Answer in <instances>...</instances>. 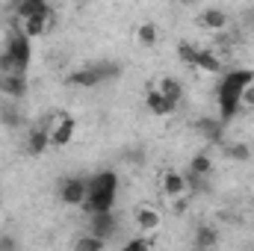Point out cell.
Segmentation results:
<instances>
[{
    "label": "cell",
    "instance_id": "cell-1",
    "mask_svg": "<svg viewBox=\"0 0 254 251\" xmlns=\"http://www.w3.org/2000/svg\"><path fill=\"white\" fill-rule=\"evenodd\" d=\"M254 80V71L249 68H240V71H225L219 86H216V104H219V119L228 122L240 113V98H243V89Z\"/></svg>",
    "mask_w": 254,
    "mask_h": 251
},
{
    "label": "cell",
    "instance_id": "cell-2",
    "mask_svg": "<svg viewBox=\"0 0 254 251\" xmlns=\"http://www.w3.org/2000/svg\"><path fill=\"white\" fill-rule=\"evenodd\" d=\"M116 192H119V178L116 172H98L95 178H89V198H86V210L89 213H110L116 204Z\"/></svg>",
    "mask_w": 254,
    "mask_h": 251
},
{
    "label": "cell",
    "instance_id": "cell-3",
    "mask_svg": "<svg viewBox=\"0 0 254 251\" xmlns=\"http://www.w3.org/2000/svg\"><path fill=\"white\" fill-rule=\"evenodd\" d=\"M3 51H6L15 63H18V68H21V71H27V68H30V60H33V42H30V39H27L18 27L6 36V48H3Z\"/></svg>",
    "mask_w": 254,
    "mask_h": 251
},
{
    "label": "cell",
    "instance_id": "cell-4",
    "mask_svg": "<svg viewBox=\"0 0 254 251\" xmlns=\"http://www.w3.org/2000/svg\"><path fill=\"white\" fill-rule=\"evenodd\" d=\"M60 198L68 207H86V198H89V181L80 178V175H71L60 181Z\"/></svg>",
    "mask_w": 254,
    "mask_h": 251
},
{
    "label": "cell",
    "instance_id": "cell-5",
    "mask_svg": "<svg viewBox=\"0 0 254 251\" xmlns=\"http://www.w3.org/2000/svg\"><path fill=\"white\" fill-rule=\"evenodd\" d=\"M74 133H77V122L71 119V116H57L54 122H51V148H65V145H71V139H74Z\"/></svg>",
    "mask_w": 254,
    "mask_h": 251
},
{
    "label": "cell",
    "instance_id": "cell-6",
    "mask_svg": "<svg viewBox=\"0 0 254 251\" xmlns=\"http://www.w3.org/2000/svg\"><path fill=\"white\" fill-rule=\"evenodd\" d=\"M116 231H119V216L110 210V213H92V219H89V234L92 237H98V240H110V237H116Z\"/></svg>",
    "mask_w": 254,
    "mask_h": 251
},
{
    "label": "cell",
    "instance_id": "cell-7",
    "mask_svg": "<svg viewBox=\"0 0 254 251\" xmlns=\"http://www.w3.org/2000/svg\"><path fill=\"white\" fill-rule=\"evenodd\" d=\"M51 148V122H39V125L30 130V139H27V154L39 157Z\"/></svg>",
    "mask_w": 254,
    "mask_h": 251
},
{
    "label": "cell",
    "instance_id": "cell-8",
    "mask_svg": "<svg viewBox=\"0 0 254 251\" xmlns=\"http://www.w3.org/2000/svg\"><path fill=\"white\" fill-rule=\"evenodd\" d=\"M160 189H163V195H166L169 201H175V198H181V195H190V192H187V178H184L181 172H175V169L163 172Z\"/></svg>",
    "mask_w": 254,
    "mask_h": 251
},
{
    "label": "cell",
    "instance_id": "cell-9",
    "mask_svg": "<svg viewBox=\"0 0 254 251\" xmlns=\"http://www.w3.org/2000/svg\"><path fill=\"white\" fill-rule=\"evenodd\" d=\"M198 24H201L204 30L222 33V30L228 27V12H225V9H219V6H207V9H201V15H198Z\"/></svg>",
    "mask_w": 254,
    "mask_h": 251
},
{
    "label": "cell",
    "instance_id": "cell-10",
    "mask_svg": "<svg viewBox=\"0 0 254 251\" xmlns=\"http://www.w3.org/2000/svg\"><path fill=\"white\" fill-rule=\"evenodd\" d=\"M195 130H198L207 142H216V145L225 142V122H222V119H198V122H195Z\"/></svg>",
    "mask_w": 254,
    "mask_h": 251
},
{
    "label": "cell",
    "instance_id": "cell-11",
    "mask_svg": "<svg viewBox=\"0 0 254 251\" xmlns=\"http://www.w3.org/2000/svg\"><path fill=\"white\" fill-rule=\"evenodd\" d=\"M216 246H219V228L210 225V222L198 225V228H195V249L210 251V249H216Z\"/></svg>",
    "mask_w": 254,
    "mask_h": 251
},
{
    "label": "cell",
    "instance_id": "cell-12",
    "mask_svg": "<svg viewBox=\"0 0 254 251\" xmlns=\"http://www.w3.org/2000/svg\"><path fill=\"white\" fill-rule=\"evenodd\" d=\"M51 21H54V15H42V18H27V21H21L18 24V30L33 42V39H39V36H45L48 30H51Z\"/></svg>",
    "mask_w": 254,
    "mask_h": 251
},
{
    "label": "cell",
    "instance_id": "cell-13",
    "mask_svg": "<svg viewBox=\"0 0 254 251\" xmlns=\"http://www.w3.org/2000/svg\"><path fill=\"white\" fill-rule=\"evenodd\" d=\"M160 213L154 210V207H139L136 210V228L142 231V234H154L157 228H160Z\"/></svg>",
    "mask_w": 254,
    "mask_h": 251
},
{
    "label": "cell",
    "instance_id": "cell-14",
    "mask_svg": "<svg viewBox=\"0 0 254 251\" xmlns=\"http://www.w3.org/2000/svg\"><path fill=\"white\" fill-rule=\"evenodd\" d=\"M0 92L6 98H24V92H27L24 74H6V77H0Z\"/></svg>",
    "mask_w": 254,
    "mask_h": 251
},
{
    "label": "cell",
    "instance_id": "cell-15",
    "mask_svg": "<svg viewBox=\"0 0 254 251\" xmlns=\"http://www.w3.org/2000/svg\"><path fill=\"white\" fill-rule=\"evenodd\" d=\"M18 21H27V18H42V15H51V6L45 0H24L18 3Z\"/></svg>",
    "mask_w": 254,
    "mask_h": 251
},
{
    "label": "cell",
    "instance_id": "cell-16",
    "mask_svg": "<svg viewBox=\"0 0 254 251\" xmlns=\"http://www.w3.org/2000/svg\"><path fill=\"white\" fill-rule=\"evenodd\" d=\"M157 92H160L172 107H175V104L184 98V83H181V80H175V77H163V80H160V86H157Z\"/></svg>",
    "mask_w": 254,
    "mask_h": 251
},
{
    "label": "cell",
    "instance_id": "cell-17",
    "mask_svg": "<svg viewBox=\"0 0 254 251\" xmlns=\"http://www.w3.org/2000/svg\"><path fill=\"white\" fill-rule=\"evenodd\" d=\"M195 68L198 71H204V74H222L225 71V65H222V60L213 54V51H198V60H195Z\"/></svg>",
    "mask_w": 254,
    "mask_h": 251
},
{
    "label": "cell",
    "instance_id": "cell-18",
    "mask_svg": "<svg viewBox=\"0 0 254 251\" xmlns=\"http://www.w3.org/2000/svg\"><path fill=\"white\" fill-rule=\"evenodd\" d=\"M157 39H160V33H157V24L154 21H142L136 27V45L139 48H154Z\"/></svg>",
    "mask_w": 254,
    "mask_h": 251
},
{
    "label": "cell",
    "instance_id": "cell-19",
    "mask_svg": "<svg viewBox=\"0 0 254 251\" xmlns=\"http://www.w3.org/2000/svg\"><path fill=\"white\" fill-rule=\"evenodd\" d=\"M68 83H71V86H80V89H92V86H98L101 80H98V74L86 65V68L71 71V74H68Z\"/></svg>",
    "mask_w": 254,
    "mask_h": 251
},
{
    "label": "cell",
    "instance_id": "cell-20",
    "mask_svg": "<svg viewBox=\"0 0 254 251\" xmlns=\"http://www.w3.org/2000/svg\"><path fill=\"white\" fill-rule=\"evenodd\" d=\"M145 104H148V110H151L154 116H169V113L175 110V107H172V104H169V101H166L160 92H157V89H148V95H145Z\"/></svg>",
    "mask_w": 254,
    "mask_h": 251
},
{
    "label": "cell",
    "instance_id": "cell-21",
    "mask_svg": "<svg viewBox=\"0 0 254 251\" xmlns=\"http://www.w3.org/2000/svg\"><path fill=\"white\" fill-rule=\"evenodd\" d=\"M89 68L98 74V80H101V83H104V80H116V77L122 74V65H119V63H110V60H104V63H92Z\"/></svg>",
    "mask_w": 254,
    "mask_h": 251
},
{
    "label": "cell",
    "instance_id": "cell-22",
    "mask_svg": "<svg viewBox=\"0 0 254 251\" xmlns=\"http://www.w3.org/2000/svg\"><path fill=\"white\" fill-rule=\"evenodd\" d=\"M190 172L198 175V178H207V175L213 172V160H210L207 154H195V157L190 160Z\"/></svg>",
    "mask_w": 254,
    "mask_h": 251
},
{
    "label": "cell",
    "instance_id": "cell-23",
    "mask_svg": "<svg viewBox=\"0 0 254 251\" xmlns=\"http://www.w3.org/2000/svg\"><path fill=\"white\" fill-rule=\"evenodd\" d=\"M104 240H98V237H92V234H80L77 240H74V251H104Z\"/></svg>",
    "mask_w": 254,
    "mask_h": 251
},
{
    "label": "cell",
    "instance_id": "cell-24",
    "mask_svg": "<svg viewBox=\"0 0 254 251\" xmlns=\"http://www.w3.org/2000/svg\"><path fill=\"white\" fill-rule=\"evenodd\" d=\"M178 60L184 65H190L195 68V60H198V48L192 45V42H178Z\"/></svg>",
    "mask_w": 254,
    "mask_h": 251
},
{
    "label": "cell",
    "instance_id": "cell-25",
    "mask_svg": "<svg viewBox=\"0 0 254 251\" xmlns=\"http://www.w3.org/2000/svg\"><path fill=\"white\" fill-rule=\"evenodd\" d=\"M225 154H228V160H237V163H246V160L252 157V151H249V145H243V142H234V145H225Z\"/></svg>",
    "mask_w": 254,
    "mask_h": 251
},
{
    "label": "cell",
    "instance_id": "cell-26",
    "mask_svg": "<svg viewBox=\"0 0 254 251\" xmlns=\"http://www.w3.org/2000/svg\"><path fill=\"white\" fill-rule=\"evenodd\" d=\"M0 122L6 127H21V113L15 107H0Z\"/></svg>",
    "mask_w": 254,
    "mask_h": 251
},
{
    "label": "cell",
    "instance_id": "cell-27",
    "mask_svg": "<svg viewBox=\"0 0 254 251\" xmlns=\"http://www.w3.org/2000/svg\"><path fill=\"white\" fill-rule=\"evenodd\" d=\"M122 251H151V240L148 237H133V240H127V246Z\"/></svg>",
    "mask_w": 254,
    "mask_h": 251
},
{
    "label": "cell",
    "instance_id": "cell-28",
    "mask_svg": "<svg viewBox=\"0 0 254 251\" xmlns=\"http://www.w3.org/2000/svg\"><path fill=\"white\" fill-rule=\"evenodd\" d=\"M240 107H246V110H254V80L243 89V98H240Z\"/></svg>",
    "mask_w": 254,
    "mask_h": 251
},
{
    "label": "cell",
    "instance_id": "cell-29",
    "mask_svg": "<svg viewBox=\"0 0 254 251\" xmlns=\"http://www.w3.org/2000/svg\"><path fill=\"white\" fill-rule=\"evenodd\" d=\"M0 251H18V237L3 234V237H0Z\"/></svg>",
    "mask_w": 254,
    "mask_h": 251
},
{
    "label": "cell",
    "instance_id": "cell-30",
    "mask_svg": "<svg viewBox=\"0 0 254 251\" xmlns=\"http://www.w3.org/2000/svg\"><path fill=\"white\" fill-rule=\"evenodd\" d=\"M187 207H190V195H181V198H175V201H172V210H175L178 216H181Z\"/></svg>",
    "mask_w": 254,
    "mask_h": 251
},
{
    "label": "cell",
    "instance_id": "cell-31",
    "mask_svg": "<svg viewBox=\"0 0 254 251\" xmlns=\"http://www.w3.org/2000/svg\"><path fill=\"white\" fill-rule=\"evenodd\" d=\"M243 21H252V24H254V9H249V12L243 15Z\"/></svg>",
    "mask_w": 254,
    "mask_h": 251
},
{
    "label": "cell",
    "instance_id": "cell-32",
    "mask_svg": "<svg viewBox=\"0 0 254 251\" xmlns=\"http://www.w3.org/2000/svg\"><path fill=\"white\" fill-rule=\"evenodd\" d=\"M192 251H198V249H192Z\"/></svg>",
    "mask_w": 254,
    "mask_h": 251
}]
</instances>
